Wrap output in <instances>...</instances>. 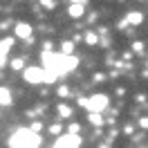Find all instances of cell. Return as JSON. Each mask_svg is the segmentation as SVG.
Returning <instances> with one entry per match:
<instances>
[{
  "instance_id": "1",
  "label": "cell",
  "mask_w": 148,
  "mask_h": 148,
  "mask_svg": "<svg viewBox=\"0 0 148 148\" xmlns=\"http://www.w3.org/2000/svg\"><path fill=\"white\" fill-rule=\"evenodd\" d=\"M9 146H40V135L32 128H18L11 132Z\"/></svg>"
},
{
  "instance_id": "2",
  "label": "cell",
  "mask_w": 148,
  "mask_h": 148,
  "mask_svg": "<svg viewBox=\"0 0 148 148\" xmlns=\"http://www.w3.org/2000/svg\"><path fill=\"white\" fill-rule=\"evenodd\" d=\"M108 103H110L108 94H92L90 99L83 101V108L88 112H103L106 108H108Z\"/></svg>"
},
{
  "instance_id": "3",
  "label": "cell",
  "mask_w": 148,
  "mask_h": 148,
  "mask_svg": "<svg viewBox=\"0 0 148 148\" xmlns=\"http://www.w3.org/2000/svg\"><path fill=\"white\" fill-rule=\"evenodd\" d=\"M43 76H45V70H43V67H23V79L32 85L43 83Z\"/></svg>"
},
{
  "instance_id": "4",
  "label": "cell",
  "mask_w": 148,
  "mask_h": 148,
  "mask_svg": "<svg viewBox=\"0 0 148 148\" xmlns=\"http://www.w3.org/2000/svg\"><path fill=\"white\" fill-rule=\"evenodd\" d=\"M56 148H63V146H81V137H79V132H67V135H58V139L54 141Z\"/></svg>"
},
{
  "instance_id": "5",
  "label": "cell",
  "mask_w": 148,
  "mask_h": 148,
  "mask_svg": "<svg viewBox=\"0 0 148 148\" xmlns=\"http://www.w3.org/2000/svg\"><path fill=\"white\" fill-rule=\"evenodd\" d=\"M67 14H70L72 18H81L85 14V2H72L70 9H67Z\"/></svg>"
},
{
  "instance_id": "6",
  "label": "cell",
  "mask_w": 148,
  "mask_h": 148,
  "mask_svg": "<svg viewBox=\"0 0 148 148\" xmlns=\"http://www.w3.org/2000/svg\"><path fill=\"white\" fill-rule=\"evenodd\" d=\"M14 45V40L11 38H5V40H0V67L5 65V56H7V52H9V47Z\"/></svg>"
},
{
  "instance_id": "7",
  "label": "cell",
  "mask_w": 148,
  "mask_h": 148,
  "mask_svg": "<svg viewBox=\"0 0 148 148\" xmlns=\"http://www.w3.org/2000/svg\"><path fill=\"white\" fill-rule=\"evenodd\" d=\"M16 36H18V38H29V36H32V25H27V23H18V25H16Z\"/></svg>"
},
{
  "instance_id": "8",
  "label": "cell",
  "mask_w": 148,
  "mask_h": 148,
  "mask_svg": "<svg viewBox=\"0 0 148 148\" xmlns=\"http://www.w3.org/2000/svg\"><path fill=\"white\" fill-rule=\"evenodd\" d=\"M141 18H144V16H141V11H130L128 18H126V23H128V25H139Z\"/></svg>"
},
{
  "instance_id": "9",
  "label": "cell",
  "mask_w": 148,
  "mask_h": 148,
  "mask_svg": "<svg viewBox=\"0 0 148 148\" xmlns=\"http://www.w3.org/2000/svg\"><path fill=\"white\" fill-rule=\"evenodd\" d=\"M11 103V92L7 88H0V106H9Z\"/></svg>"
},
{
  "instance_id": "10",
  "label": "cell",
  "mask_w": 148,
  "mask_h": 148,
  "mask_svg": "<svg viewBox=\"0 0 148 148\" xmlns=\"http://www.w3.org/2000/svg\"><path fill=\"white\" fill-rule=\"evenodd\" d=\"M90 123H92V126H101V123H103L101 112H90Z\"/></svg>"
},
{
  "instance_id": "11",
  "label": "cell",
  "mask_w": 148,
  "mask_h": 148,
  "mask_svg": "<svg viewBox=\"0 0 148 148\" xmlns=\"http://www.w3.org/2000/svg\"><path fill=\"white\" fill-rule=\"evenodd\" d=\"M74 52V43L72 40H65L63 43V49H61V54H72Z\"/></svg>"
},
{
  "instance_id": "12",
  "label": "cell",
  "mask_w": 148,
  "mask_h": 148,
  "mask_svg": "<svg viewBox=\"0 0 148 148\" xmlns=\"http://www.w3.org/2000/svg\"><path fill=\"white\" fill-rule=\"evenodd\" d=\"M58 114H61V117H70V114H72V108L61 103V106H58Z\"/></svg>"
},
{
  "instance_id": "13",
  "label": "cell",
  "mask_w": 148,
  "mask_h": 148,
  "mask_svg": "<svg viewBox=\"0 0 148 148\" xmlns=\"http://www.w3.org/2000/svg\"><path fill=\"white\" fill-rule=\"evenodd\" d=\"M23 67H25V61H23V58H14V61H11V70H23Z\"/></svg>"
},
{
  "instance_id": "14",
  "label": "cell",
  "mask_w": 148,
  "mask_h": 148,
  "mask_svg": "<svg viewBox=\"0 0 148 148\" xmlns=\"http://www.w3.org/2000/svg\"><path fill=\"white\" fill-rule=\"evenodd\" d=\"M85 40H88V45H97V34H94V32H88V34H85Z\"/></svg>"
},
{
  "instance_id": "15",
  "label": "cell",
  "mask_w": 148,
  "mask_h": 148,
  "mask_svg": "<svg viewBox=\"0 0 148 148\" xmlns=\"http://www.w3.org/2000/svg\"><path fill=\"white\" fill-rule=\"evenodd\" d=\"M40 5H43V7H47V9H54V0H40Z\"/></svg>"
},
{
  "instance_id": "16",
  "label": "cell",
  "mask_w": 148,
  "mask_h": 148,
  "mask_svg": "<svg viewBox=\"0 0 148 148\" xmlns=\"http://www.w3.org/2000/svg\"><path fill=\"white\" fill-rule=\"evenodd\" d=\"M67 92H70L67 85H61V88H58V94H61V97H67Z\"/></svg>"
},
{
  "instance_id": "17",
  "label": "cell",
  "mask_w": 148,
  "mask_h": 148,
  "mask_svg": "<svg viewBox=\"0 0 148 148\" xmlns=\"http://www.w3.org/2000/svg\"><path fill=\"white\" fill-rule=\"evenodd\" d=\"M70 132H79V123H72V126H70Z\"/></svg>"
},
{
  "instance_id": "18",
  "label": "cell",
  "mask_w": 148,
  "mask_h": 148,
  "mask_svg": "<svg viewBox=\"0 0 148 148\" xmlns=\"http://www.w3.org/2000/svg\"><path fill=\"white\" fill-rule=\"evenodd\" d=\"M72 2H85V0H72Z\"/></svg>"
}]
</instances>
